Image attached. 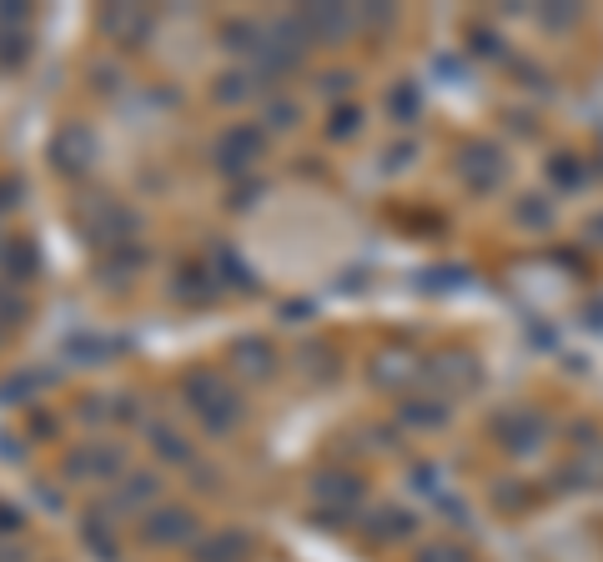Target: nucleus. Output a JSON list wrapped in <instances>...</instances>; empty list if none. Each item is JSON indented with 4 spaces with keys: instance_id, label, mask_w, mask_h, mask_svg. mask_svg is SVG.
Segmentation results:
<instances>
[{
    "instance_id": "obj_1",
    "label": "nucleus",
    "mask_w": 603,
    "mask_h": 562,
    "mask_svg": "<svg viewBox=\"0 0 603 562\" xmlns=\"http://www.w3.org/2000/svg\"><path fill=\"white\" fill-rule=\"evenodd\" d=\"M176 528H181V532L191 528L187 512H166V518H156V522H152V538H156V542H171V538H176Z\"/></svg>"
},
{
    "instance_id": "obj_2",
    "label": "nucleus",
    "mask_w": 603,
    "mask_h": 562,
    "mask_svg": "<svg viewBox=\"0 0 603 562\" xmlns=\"http://www.w3.org/2000/svg\"><path fill=\"white\" fill-rule=\"evenodd\" d=\"M231 552H247V538H231V542H227V548H221V542H211V548H207V552H201V558H217V562H227V558H231Z\"/></svg>"
}]
</instances>
